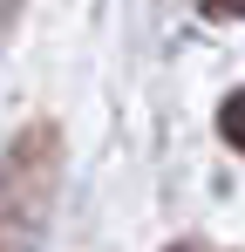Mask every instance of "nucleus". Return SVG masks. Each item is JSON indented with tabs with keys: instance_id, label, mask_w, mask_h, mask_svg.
I'll return each mask as SVG.
<instances>
[{
	"instance_id": "1",
	"label": "nucleus",
	"mask_w": 245,
	"mask_h": 252,
	"mask_svg": "<svg viewBox=\"0 0 245 252\" xmlns=\"http://www.w3.org/2000/svg\"><path fill=\"white\" fill-rule=\"evenodd\" d=\"M61 184V129L28 123L0 157V252H34Z\"/></svg>"
},
{
	"instance_id": "2",
	"label": "nucleus",
	"mask_w": 245,
	"mask_h": 252,
	"mask_svg": "<svg viewBox=\"0 0 245 252\" xmlns=\"http://www.w3.org/2000/svg\"><path fill=\"white\" fill-rule=\"evenodd\" d=\"M218 136H225L232 150H245V89H232V95L218 102Z\"/></svg>"
},
{
	"instance_id": "3",
	"label": "nucleus",
	"mask_w": 245,
	"mask_h": 252,
	"mask_svg": "<svg viewBox=\"0 0 245 252\" xmlns=\"http://www.w3.org/2000/svg\"><path fill=\"white\" fill-rule=\"evenodd\" d=\"M198 7L211 14V21H239V14H245V0H198Z\"/></svg>"
},
{
	"instance_id": "4",
	"label": "nucleus",
	"mask_w": 245,
	"mask_h": 252,
	"mask_svg": "<svg viewBox=\"0 0 245 252\" xmlns=\"http://www.w3.org/2000/svg\"><path fill=\"white\" fill-rule=\"evenodd\" d=\"M170 252H204V246H170Z\"/></svg>"
}]
</instances>
